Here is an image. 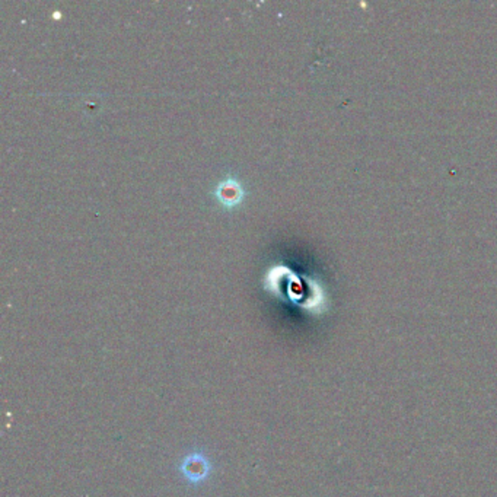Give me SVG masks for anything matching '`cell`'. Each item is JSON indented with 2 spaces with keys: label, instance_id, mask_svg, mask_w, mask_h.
I'll list each match as a JSON object with an SVG mask.
<instances>
[{
  "label": "cell",
  "instance_id": "6da1fadb",
  "mask_svg": "<svg viewBox=\"0 0 497 497\" xmlns=\"http://www.w3.org/2000/svg\"><path fill=\"white\" fill-rule=\"evenodd\" d=\"M218 199L226 204V206H235L242 200L244 191L241 188V185L238 184L237 180L234 178H227L226 181H223L218 190H216Z\"/></svg>",
  "mask_w": 497,
  "mask_h": 497
}]
</instances>
